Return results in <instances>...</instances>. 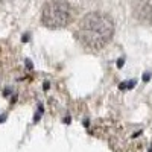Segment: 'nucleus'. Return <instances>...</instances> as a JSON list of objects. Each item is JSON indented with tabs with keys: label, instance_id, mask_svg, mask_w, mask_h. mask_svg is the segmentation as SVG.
I'll use <instances>...</instances> for the list:
<instances>
[{
	"label": "nucleus",
	"instance_id": "3",
	"mask_svg": "<svg viewBox=\"0 0 152 152\" xmlns=\"http://www.w3.org/2000/svg\"><path fill=\"white\" fill-rule=\"evenodd\" d=\"M134 15L138 21L152 24V0H137L134 5Z\"/></svg>",
	"mask_w": 152,
	"mask_h": 152
},
{
	"label": "nucleus",
	"instance_id": "2",
	"mask_svg": "<svg viewBox=\"0 0 152 152\" xmlns=\"http://www.w3.org/2000/svg\"><path fill=\"white\" fill-rule=\"evenodd\" d=\"M73 9L67 0H49L41 11V23L47 29H62L70 24Z\"/></svg>",
	"mask_w": 152,
	"mask_h": 152
},
{
	"label": "nucleus",
	"instance_id": "1",
	"mask_svg": "<svg viewBox=\"0 0 152 152\" xmlns=\"http://www.w3.org/2000/svg\"><path fill=\"white\" fill-rule=\"evenodd\" d=\"M114 35V21L104 12H88L76 28V38L88 50L104 49Z\"/></svg>",
	"mask_w": 152,
	"mask_h": 152
}]
</instances>
